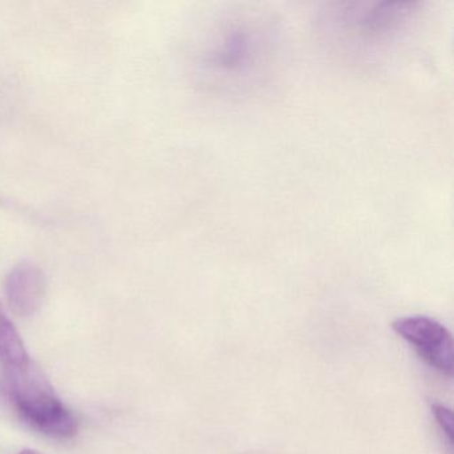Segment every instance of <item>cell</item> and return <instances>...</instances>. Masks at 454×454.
I'll use <instances>...</instances> for the list:
<instances>
[{
	"mask_svg": "<svg viewBox=\"0 0 454 454\" xmlns=\"http://www.w3.org/2000/svg\"><path fill=\"white\" fill-rule=\"evenodd\" d=\"M392 329L416 350L417 355L443 376L453 373V339L440 321L427 316H405L393 321Z\"/></svg>",
	"mask_w": 454,
	"mask_h": 454,
	"instance_id": "3957f363",
	"label": "cell"
},
{
	"mask_svg": "<svg viewBox=\"0 0 454 454\" xmlns=\"http://www.w3.org/2000/svg\"><path fill=\"white\" fill-rule=\"evenodd\" d=\"M18 454H42V453H39V451L28 450V449H26V450L20 451V453H18Z\"/></svg>",
	"mask_w": 454,
	"mask_h": 454,
	"instance_id": "52a82bcc",
	"label": "cell"
},
{
	"mask_svg": "<svg viewBox=\"0 0 454 454\" xmlns=\"http://www.w3.org/2000/svg\"><path fill=\"white\" fill-rule=\"evenodd\" d=\"M432 413L441 433H442L443 440L451 449V445H453V442H451L453 441V416H451L450 409L445 408L440 403H432Z\"/></svg>",
	"mask_w": 454,
	"mask_h": 454,
	"instance_id": "8992f818",
	"label": "cell"
},
{
	"mask_svg": "<svg viewBox=\"0 0 454 454\" xmlns=\"http://www.w3.org/2000/svg\"><path fill=\"white\" fill-rule=\"evenodd\" d=\"M46 294V278L33 262L17 265L7 276L6 297L15 315L27 317L41 308Z\"/></svg>",
	"mask_w": 454,
	"mask_h": 454,
	"instance_id": "277c9868",
	"label": "cell"
},
{
	"mask_svg": "<svg viewBox=\"0 0 454 454\" xmlns=\"http://www.w3.org/2000/svg\"><path fill=\"white\" fill-rule=\"evenodd\" d=\"M0 387L15 413L31 429L54 440H70L78 433L75 414L31 361L6 366Z\"/></svg>",
	"mask_w": 454,
	"mask_h": 454,
	"instance_id": "7a4b0ae2",
	"label": "cell"
},
{
	"mask_svg": "<svg viewBox=\"0 0 454 454\" xmlns=\"http://www.w3.org/2000/svg\"><path fill=\"white\" fill-rule=\"evenodd\" d=\"M28 361L25 342L0 304V363L4 366H15Z\"/></svg>",
	"mask_w": 454,
	"mask_h": 454,
	"instance_id": "5b68a950",
	"label": "cell"
},
{
	"mask_svg": "<svg viewBox=\"0 0 454 454\" xmlns=\"http://www.w3.org/2000/svg\"><path fill=\"white\" fill-rule=\"evenodd\" d=\"M270 33L249 18L220 25L204 43V78L219 87H243L254 82L270 58Z\"/></svg>",
	"mask_w": 454,
	"mask_h": 454,
	"instance_id": "6da1fadb",
	"label": "cell"
}]
</instances>
